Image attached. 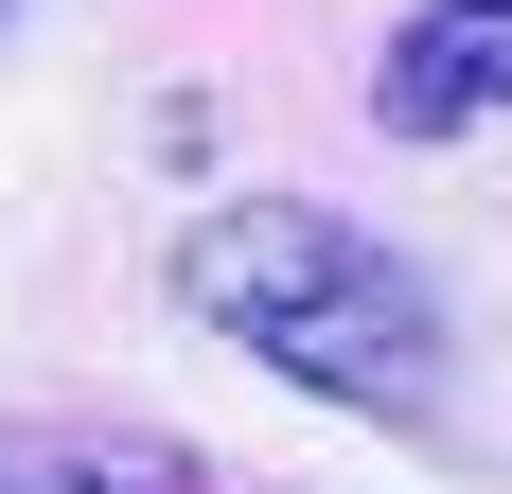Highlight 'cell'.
Segmentation results:
<instances>
[{
	"label": "cell",
	"instance_id": "3957f363",
	"mask_svg": "<svg viewBox=\"0 0 512 494\" xmlns=\"http://www.w3.org/2000/svg\"><path fill=\"white\" fill-rule=\"evenodd\" d=\"M0 494H142V477H89V459H36V442H0Z\"/></svg>",
	"mask_w": 512,
	"mask_h": 494
},
{
	"label": "cell",
	"instance_id": "6da1fadb",
	"mask_svg": "<svg viewBox=\"0 0 512 494\" xmlns=\"http://www.w3.org/2000/svg\"><path fill=\"white\" fill-rule=\"evenodd\" d=\"M177 283H195L212 336H248L265 371L318 389V406H371V424H424V406H442V300H424L354 212H318V195H230L177 247Z\"/></svg>",
	"mask_w": 512,
	"mask_h": 494
},
{
	"label": "cell",
	"instance_id": "7a4b0ae2",
	"mask_svg": "<svg viewBox=\"0 0 512 494\" xmlns=\"http://www.w3.org/2000/svg\"><path fill=\"white\" fill-rule=\"evenodd\" d=\"M477 106H512V0H424L407 36L371 53V124L389 142H460Z\"/></svg>",
	"mask_w": 512,
	"mask_h": 494
}]
</instances>
